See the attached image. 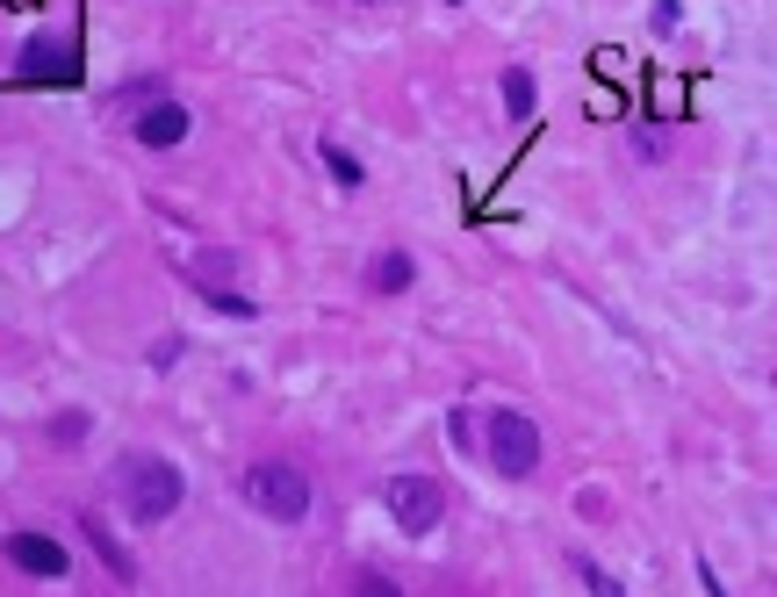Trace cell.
<instances>
[{
	"label": "cell",
	"mask_w": 777,
	"mask_h": 597,
	"mask_svg": "<svg viewBox=\"0 0 777 597\" xmlns=\"http://www.w3.org/2000/svg\"><path fill=\"white\" fill-rule=\"evenodd\" d=\"M15 72L30 86H72L80 80V51H72L66 36H30V44L15 51Z\"/></svg>",
	"instance_id": "cell-5"
},
{
	"label": "cell",
	"mask_w": 777,
	"mask_h": 597,
	"mask_svg": "<svg viewBox=\"0 0 777 597\" xmlns=\"http://www.w3.org/2000/svg\"><path fill=\"white\" fill-rule=\"evenodd\" d=\"M202 295H209V309H224V317H238V325L259 317V303H245V295H231V289H202Z\"/></svg>",
	"instance_id": "cell-12"
},
{
	"label": "cell",
	"mask_w": 777,
	"mask_h": 597,
	"mask_svg": "<svg viewBox=\"0 0 777 597\" xmlns=\"http://www.w3.org/2000/svg\"><path fill=\"white\" fill-rule=\"evenodd\" d=\"M483 461L497 468L504 482H526L540 468V425L526 418V410H511V403H497L483 418Z\"/></svg>",
	"instance_id": "cell-2"
},
{
	"label": "cell",
	"mask_w": 777,
	"mask_h": 597,
	"mask_svg": "<svg viewBox=\"0 0 777 597\" xmlns=\"http://www.w3.org/2000/svg\"><path fill=\"white\" fill-rule=\"evenodd\" d=\"M8 562L30 569V576H44V583H58L72 569V554L51 540V532H8Z\"/></svg>",
	"instance_id": "cell-7"
},
{
	"label": "cell",
	"mask_w": 777,
	"mask_h": 597,
	"mask_svg": "<svg viewBox=\"0 0 777 597\" xmlns=\"http://www.w3.org/2000/svg\"><path fill=\"white\" fill-rule=\"evenodd\" d=\"M180 496H188V482H180V468L166 461V454H122L116 461V504L130 512V526H166L173 512H180Z\"/></svg>",
	"instance_id": "cell-1"
},
{
	"label": "cell",
	"mask_w": 777,
	"mask_h": 597,
	"mask_svg": "<svg viewBox=\"0 0 777 597\" xmlns=\"http://www.w3.org/2000/svg\"><path fill=\"white\" fill-rule=\"evenodd\" d=\"M411 281H417V259L397 253V245H381V253L367 259V289H375V295H403Z\"/></svg>",
	"instance_id": "cell-8"
},
{
	"label": "cell",
	"mask_w": 777,
	"mask_h": 597,
	"mask_svg": "<svg viewBox=\"0 0 777 597\" xmlns=\"http://www.w3.org/2000/svg\"><path fill=\"white\" fill-rule=\"evenodd\" d=\"M381 512L397 518V532L425 540V532L447 518V490H439L432 476H389V482H381Z\"/></svg>",
	"instance_id": "cell-4"
},
{
	"label": "cell",
	"mask_w": 777,
	"mask_h": 597,
	"mask_svg": "<svg viewBox=\"0 0 777 597\" xmlns=\"http://www.w3.org/2000/svg\"><path fill=\"white\" fill-rule=\"evenodd\" d=\"M698 583H706V597H727V583L713 576V562H706V554H698Z\"/></svg>",
	"instance_id": "cell-15"
},
{
	"label": "cell",
	"mask_w": 777,
	"mask_h": 597,
	"mask_svg": "<svg viewBox=\"0 0 777 597\" xmlns=\"http://www.w3.org/2000/svg\"><path fill=\"white\" fill-rule=\"evenodd\" d=\"M80 532H86V540H94V554H102V562H108V576H116V583H138V562L122 554V540H116V532H108V526H102V518H94V512H80Z\"/></svg>",
	"instance_id": "cell-9"
},
{
	"label": "cell",
	"mask_w": 777,
	"mask_h": 597,
	"mask_svg": "<svg viewBox=\"0 0 777 597\" xmlns=\"http://www.w3.org/2000/svg\"><path fill=\"white\" fill-rule=\"evenodd\" d=\"M188 130H195V116H188L180 102H166V94H152V102L138 108V122H130V137H138L144 152H173Z\"/></svg>",
	"instance_id": "cell-6"
},
{
	"label": "cell",
	"mask_w": 777,
	"mask_h": 597,
	"mask_svg": "<svg viewBox=\"0 0 777 597\" xmlns=\"http://www.w3.org/2000/svg\"><path fill=\"white\" fill-rule=\"evenodd\" d=\"M245 504L259 518H274V526H295V518L310 512V476L295 461H252L245 468Z\"/></svg>",
	"instance_id": "cell-3"
},
{
	"label": "cell",
	"mask_w": 777,
	"mask_h": 597,
	"mask_svg": "<svg viewBox=\"0 0 777 597\" xmlns=\"http://www.w3.org/2000/svg\"><path fill=\"white\" fill-rule=\"evenodd\" d=\"M80 432H86V418H80V410H58V425H51V440H58V446H72V440H80Z\"/></svg>",
	"instance_id": "cell-13"
},
{
	"label": "cell",
	"mask_w": 777,
	"mask_h": 597,
	"mask_svg": "<svg viewBox=\"0 0 777 597\" xmlns=\"http://www.w3.org/2000/svg\"><path fill=\"white\" fill-rule=\"evenodd\" d=\"M504 116H511V122H526V116H533V72H526V66H511V72H504Z\"/></svg>",
	"instance_id": "cell-11"
},
{
	"label": "cell",
	"mask_w": 777,
	"mask_h": 597,
	"mask_svg": "<svg viewBox=\"0 0 777 597\" xmlns=\"http://www.w3.org/2000/svg\"><path fill=\"white\" fill-rule=\"evenodd\" d=\"M353 597H403V590L389 576H361V583H353Z\"/></svg>",
	"instance_id": "cell-14"
},
{
	"label": "cell",
	"mask_w": 777,
	"mask_h": 597,
	"mask_svg": "<svg viewBox=\"0 0 777 597\" xmlns=\"http://www.w3.org/2000/svg\"><path fill=\"white\" fill-rule=\"evenodd\" d=\"M317 159H325V173H331V180H339L345 195H353V188H361V180H367V173H361V159L345 152V144H331V137H325V144H317Z\"/></svg>",
	"instance_id": "cell-10"
}]
</instances>
